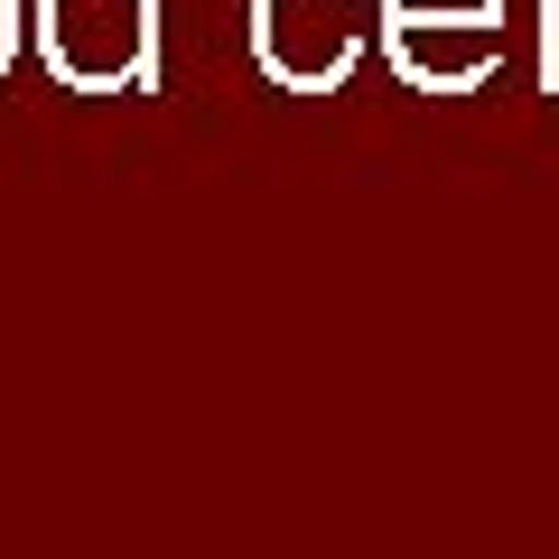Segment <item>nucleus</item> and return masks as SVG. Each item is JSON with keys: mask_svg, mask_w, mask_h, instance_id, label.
<instances>
[{"mask_svg": "<svg viewBox=\"0 0 559 559\" xmlns=\"http://www.w3.org/2000/svg\"><path fill=\"white\" fill-rule=\"evenodd\" d=\"M38 38L75 94H121L159 75V0H47Z\"/></svg>", "mask_w": 559, "mask_h": 559, "instance_id": "f257e3e1", "label": "nucleus"}, {"mask_svg": "<svg viewBox=\"0 0 559 559\" xmlns=\"http://www.w3.org/2000/svg\"><path fill=\"white\" fill-rule=\"evenodd\" d=\"M252 57L289 94H326L364 57V0H252Z\"/></svg>", "mask_w": 559, "mask_h": 559, "instance_id": "f03ea898", "label": "nucleus"}, {"mask_svg": "<svg viewBox=\"0 0 559 559\" xmlns=\"http://www.w3.org/2000/svg\"><path fill=\"white\" fill-rule=\"evenodd\" d=\"M382 47H392V66L419 94H466V84H485L495 57H503L495 28H382Z\"/></svg>", "mask_w": 559, "mask_h": 559, "instance_id": "7ed1b4c3", "label": "nucleus"}, {"mask_svg": "<svg viewBox=\"0 0 559 559\" xmlns=\"http://www.w3.org/2000/svg\"><path fill=\"white\" fill-rule=\"evenodd\" d=\"M503 0H382V28H495Z\"/></svg>", "mask_w": 559, "mask_h": 559, "instance_id": "20e7f679", "label": "nucleus"}, {"mask_svg": "<svg viewBox=\"0 0 559 559\" xmlns=\"http://www.w3.org/2000/svg\"><path fill=\"white\" fill-rule=\"evenodd\" d=\"M10 47H20V0H0V66H10Z\"/></svg>", "mask_w": 559, "mask_h": 559, "instance_id": "39448f33", "label": "nucleus"}]
</instances>
